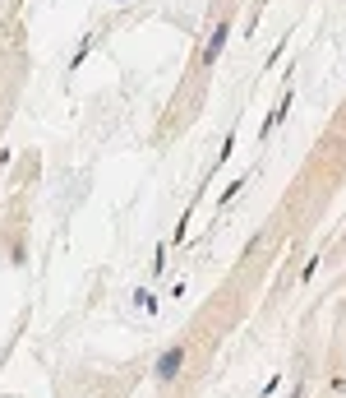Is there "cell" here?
I'll use <instances>...</instances> for the list:
<instances>
[{
  "mask_svg": "<svg viewBox=\"0 0 346 398\" xmlns=\"http://www.w3.org/2000/svg\"><path fill=\"white\" fill-rule=\"evenodd\" d=\"M180 366H185V347H180V343H171L162 357H157V366H153V380H157V384H171L175 375H180Z\"/></svg>",
  "mask_w": 346,
  "mask_h": 398,
  "instance_id": "cell-1",
  "label": "cell"
},
{
  "mask_svg": "<svg viewBox=\"0 0 346 398\" xmlns=\"http://www.w3.org/2000/svg\"><path fill=\"white\" fill-rule=\"evenodd\" d=\"M222 42H226V19H222V24L213 28V37H208V42H203V56H199V65H213L217 56H222Z\"/></svg>",
  "mask_w": 346,
  "mask_h": 398,
  "instance_id": "cell-2",
  "label": "cell"
}]
</instances>
